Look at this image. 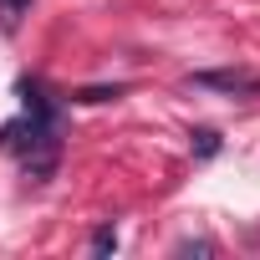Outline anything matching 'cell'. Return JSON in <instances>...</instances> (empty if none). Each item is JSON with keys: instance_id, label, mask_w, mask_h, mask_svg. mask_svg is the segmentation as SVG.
Masks as SVG:
<instances>
[{"instance_id": "obj_6", "label": "cell", "mask_w": 260, "mask_h": 260, "mask_svg": "<svg viewBox=\"0 0 260 260\" xmlns=\"http://www.w3.org/2000/svg\"><path fill=\"white\" fill-rule=\"evenodd\" d=\"M26 6H31V0H0V11H6V21H16V16H21Z\"/></svg>"}, {"instance_id": "obj_4", "label": "cell", "mask_w": 260, "mask_h": 260, "mask_svg": "<svg viewBox=\"0 0 260 260\" xmlns=\"http://www.w3.org/2000/svg\"><path fill=\"white\" fill-rule=\"evenodd\" d=\"M194 148H199V158H214V153H219V133L199 127V133H194Z\"/></svg>"}, {"instance_id": "obj_5", "label": "cell", "mask_w": 260, "mask_h": 260, "mask_svg": "<svg viewBox=\"0 0 260 260\" xmlns=\"http://www.w3.org/2000/svg\"><path fill=\"white\" fill-rule=\"evenodd\" d=\"M112 97H122V87H82L77 92V102H112Z\"/></svg>"}, {"instance_id": "obj_1", "label": "cell", "mask_w": 260, "mask_h": 260, "mask_svg": "<svg viewBox=\"0 0 260 260\" xmlns=\"http://www.w3.org/2000/svg\"><path fill=\"white\" fill-rule=\"evenodd\" d=\"M21 102H26V117H11L0 127V148L26 158L31 179H46L56 169V107L36 82H21Z\"/></svg>"}, {"instance_id": "obj_2", "label": "cell", "mask_w": 260, "mask_h": 260, "mask_svg": "<svg viewBox=\"0 0 260 260\" xmlns=\"http://www.w3.org/2000/svg\"><path fill=\"white\" fill-rule=\"evenodd\" d=\"M194 87H214V92H230V97H250V92H260V77H250V72H194Z\"/></svg>"}, {"instance_id": "obj_3", "label": "cell", "mask_w": 260, "mask_h": 260, "mask_svg": "<svg viewBox=\"0 0 260 260\" xmlns=\"http://www.w3.org/2000/svg\"><path fill=\"white\" fill-rule=\"evenodd\" d=\"M112 250H117V230H112V224H102V230L92 235V255H112Z\"/></svg>"}]
</instances>
